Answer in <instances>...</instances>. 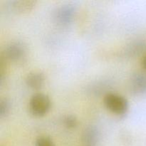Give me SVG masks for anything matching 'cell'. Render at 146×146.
Wrapping results in <instances>:
<instances>
[{"mask_svg": "<svg viewBox=\"0 0 146 146\" xmlns=\"http://www.w3.org/2000/svg\"><path fill=\"white\" fill-rule=\"evenodd\" d=\"M63 123L66 128L68 129H74L78 125V120L74 115L68 114L63 118Z\"/></svg>", "mask_w": 146, "mask_h": 146, "instance_id": "7c38bea8", "label": "cell"}, {"mask_svg": "<svg viewBox=\"0 0 146 146\" xmlns=\"http://www.w3.org/2000/svg\"><path fill=\"white\" fill-rule=\"evenodd\" d=\"M146 51V41L145 40H136L126 46L123 51V56L125 58H135Z\"/></svg>", "mask_w": 146, "mask_h": 146, "instance_id": "ba28073f", "label": "cell"}, {"mask_svg": "<svg viewBox=\"0 0 146 146\" xmlns=\"http://www.w3.org/2000/svg\"><path fill=\"white\" fill-rule=\"evenodd\" d=\"M26 44L21 41H13L6 45L1 54V58L4 61L20 62L27 56Z\"/></svg>", "mask_w": 146, "mask_h": 146, "instance_id": "3957f363", "label": "cell"}, {"mask_svg": "<svg viewBox=\"0 0 146 146\" xmlns=\"http://www.w3.org/2000/svg\"><path fill=\"white\" fill-rule=\"evenodd\" d=\"M101 133L96 126L90 125L86 127L81 136V146H98Z\"/></svg>", "mask_w": 146, "mask_h": 146, "instance_id": "8992f818", "label": "cell"}, {"mask_svg": "<svg viewBox=\"0 0 146 146\" xmlns=\"http://www.w3.org/2000/svg\"><path fill=\"white\" fill-rule=\"evenodd\" d=\"M128 89L131 94L141 96L146 94V73L136 71L133 73L128 80Z\"/></svg>", "mask_w": 146, "mask_h": 146, "instance_id": "5b68a950", "label": "cell"}, {"mask_svg": "<svg viewBox=\"0 0 146 146\" xmlns=\"http://www.w3.org/2000/svg\"><path fill=\"white\" fill-rule=\"evenodd\" d=\"M36 1L34 0H10L6 4V7L9 11L17 14L28 12L34 8Z\"/></svg>", "mask_w": 146, "mask_h": 146, "instance_id": "52a82bcc", "label": "cell"}, {"mask_svg": "<svg viewBox=\"0 0 146 146\" xmlns=\"http://www.w3.org/2000/svg\"><path fill=\"white\" fill-rule=\"evenodd\" d=\"M104 103L107 109L118 115H123L128 111L129 103L127 98L120 94L109 92L104 97Z\"/></svg>", "mask_w": 146, "mask_h": 146, "instance_id": "277c9868", "label": "cell"}, {"mask_svg": "<svg viewBox=\"0 0 146 146\" xmlns=\"http://www.w3.org/2000/svg\"><path fill=\"white\" fill-rule=\"evenodd\" d=\"M76 14V7L71 3L59 5L53 12V21L60 27H67L72 24Z\"/></svg>", "mask_w": 146, "mask_h": 146, "instance_id": "6da1fadb", "label": "cell"}, {"mask_svg": "<svg viewBox=\"0 0 146 146\" xmlns=\"http://www.w3.org/2000/svg\"><path fill=\"white\" fill-rule=\"evenodd\" d=\"M108 85H110V84L108 83V81H106V80L96 81V82L93 83L92 84H91V86H89L88 92L95 96L101 95L106 91L107 88L109 87Z\"/></svg>", "mask_w": 146, "mask_h": 146, "instance_id": "30bf717a", "label": "cell"}, {"mask_svg": "<svg viewBox=\"0 0 146 146\" xmlns=\"http://www.w3.org/2000/svg\"><path fill=\"white\" fill-rule=\"evenodd\" d=\"M34 146H55V143L50 137L40 136L35 141Z\"/></svg>", "mask_w": 146, "mask_h": 146, "instance_id": "4fadbf2b", "label": "cell"}, {"mask_svg": "<svg viewBox=\"0 0 146 146\" xmlns=\"http://www.w3.org/2000/svg\"><path fill=\"white\" fill-rule=\"evenodd\" d=\"M45 81V76L39 71L29 73L25 78V83L28 87L34 90H38L42 87Z\"/></svg>", "mask_w": 146, "mask_h": 146, "instance_id": "9c48e42d", "label": "cell"}, {"mask_svg": "<svg viewBox=\"0 0 146 146\" xmlns=\"http://www.w3.org/2000/svg\"><path fill=\"white\" fill-rule=\"evenodd\" d=\"M51 105V101L48 95L43 93H36L30 98L29 110L34 116L41 117L49 111Z\"/></svg>", "mask_w": 146, "mask_h": 146, "instance_id": "7a4b0ae2", "label": "cell"}, {"mask_svg": "<svg viewBox=\"0 0 146 146\" xmlns=\"http://www.w3.org/2000/svg\"><path fill=\"white\" fill-rule=\"evenodd\" d=\"M11 109V103L9 98L0 99V118H4L9 115Z\"/></svg>", "mask_w": 146, "mask_h": 146, "instance_id": "8fae6325", "label": "cell"}, {"mask_svg": "<svg viewBox=\"0 0 146 146\" xmlns=\"http://www.w3.org/2000/svg\"><path fill=\"white\" fill-rule=\"evenodd\" d=\"M142 66L146 71V54H145V56H144L142 59Z\"/></svg>", "mask_w": 146, "mask_h": 146, "instance_id": "5bb4252c", "label": "cell"}]
</instances>
